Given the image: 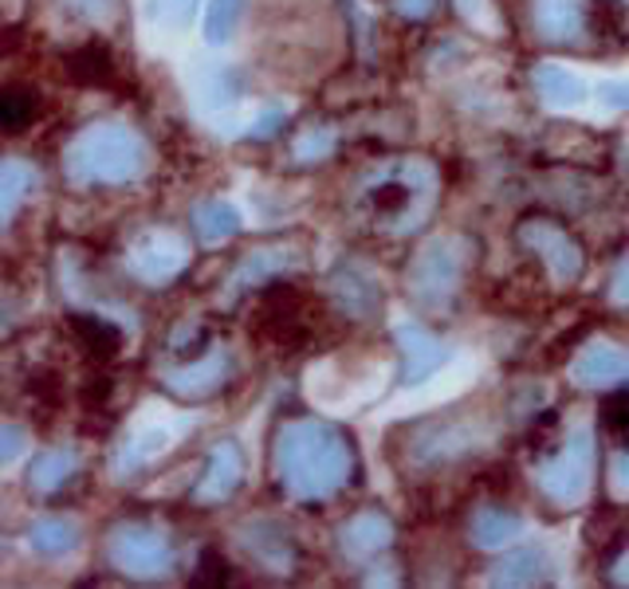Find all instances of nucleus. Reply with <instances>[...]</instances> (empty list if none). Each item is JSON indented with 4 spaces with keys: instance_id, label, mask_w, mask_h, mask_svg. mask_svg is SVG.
<instances>
[{
    "instance_id": "nucleus-1",
    "label": "nucleus",
    "mask_w": 629,
    "mask_h": 589,
    "mask_svg": "<svg viewBox=\"0 0 629 589\" xmlns=\"http://www.w3.org/2000/svg\"><path fill=\"white\" fill-rule=\"evenodd\" d=\"M276 475L296 500H327L351 480V445L334 425L291 420L276 432Z\"/></svg>"
},
{
    "instance_id": "nucleus-2",
    "label": "nucleus",
    "mask_w": 629,
    "mask_h": 589,
    "mask_svg": "<svg viewBox=\"0 0 629 589\" xmlns=\"http://www.w3.org/2000/svg\"><path fill=\"white\" fill-rule=\"evenodd\" d=\"M150 165V146L130 126L99 122L87 126L63 150V170L79 185H126L138 181Z\"/></svg>"
},
{
    "instance_id": "nucleus-3",
    "label": "nucleus",
    "mask_w": 629,
    "mask_h": 589,
    "mask_svg": "<svg viewBox=\"0 0 629 589\" xmlns=\"http://www.w3.org/2000/svg\"><path fill=\"white\" fill-rule=\"evenodd\" d=\"M433 196V173L417 161L386 165L382 173L359 189V208L374 224H394V228H417Z\"/></svg>"
},
{
    "instance_id": "nucleus-4",
    "label": "nucleus",
    "mask_w": 629,
    "mask_h": 589,
    "mask_svg": "<svg viewBox=\"0 0 629 589\" xmlns=\"http://www.w3.org/2000/svg\"><path fill=\"white\" fill-rule=\"evenodd\" d=\"M465 256L468 244L465 240H433L429 248L417 251V259L405 271V283L414 291L417 303L425 307H445L457 294L460 276H465Z\"/></svg>"
},
{
    "instance_id": "nucleus-5",
    "label": "nucleus",
    "mask_w": 629,
    "mask_h": 589,
    "mask_svg": "<svg viewBox=\"0 0 629 589\" xmlns=\"http://www.w3.org/2000/svg\"><path fill=\"white\" fill-rule=\"evenodd\" d=\"M590 475H594V437L590 429H578L575 437L558 448V456H551L547 464H540L535 483L558 507H575L586 500L590 491Z\"/></svg>"
},
{
    "instance_id": "nucleus-6",
    "label": "nucleus",
    "mask_w": 629,
    "mask_h": 589,
    "mask_svg": "<svg viewBox=\"0 0 629 589\" xmlns=\"http://www.w3.org/2000/svg\"><path fill=\"white\" fill-rule=\"evenodd\" d=\"M107 558L126 578H166L173 570V546L162 531L142 523H122L110 531Z\"/></svg>"
},
{
    "instance_id": "nucleus-7",
    "label": "nucleus",
    "mask_w": 629,
    "mask_h": 589,
    "mask_svg": "<svg viewBox=\"0 0 629 589\" xmlns=\"http://www.w3.org/2000/svg\"><path fill=\"white\" fill-rule=\"evenodd\" d=\"M520 244L531 256L543 259V268L558 279V283H575L583 276V248L575 236L558 228L555 221H523L520 224Z\"/></svg>"
},
{
    "instance_id": "nucleus-8",
    "label": "nucleus",
    "mask_w": 629,
    "mask_h": 589,
    "mask_svg": "<svg viewBox=\"0 0 629 589\" xmlns=\"http://www.w3.org/2000/svg\"><path fill=\"white\" fill-rule=\"evenodd\" d=\"M189 264V248L173 233H146L130 251V271L146 283H170Z\"/></svg>"
},
{
    "instance_id": "nucleus-9",
    "label": "nucleus",
    "mask_w": 629,
    "mask_h": 589,
    "mask_svg": "<svg viewBox=\"0 0 629 589\" xmlns=\"http://www.w3.org/2000/svg\"><path fill=\"white\" fill-rule=\"evenodd\" d=\"M233 377V357L225 350H213L205 357H193V366L173 370V374L162 377L166 393L181 397V401H205L213 393H221Z\"/></svg>"
},
{
    "instance_id": "nucleus-10",
    "label": "nucleus",
    "mask_w": 629,
    "mask_h": 589,
    "mask_svg": "<svg viewBox=\"0 0 629 589\" xmlns=\"http://www.w3.org/2000/svg\"><path fill=\"white\" fill-rule=\"evenodd\" d=\"M394 339L397 350H402V385H422L425 377H433L449 362V346L440 339H433L417 322H402L394 331Z\"/></svg>"
},
{
    "instance_id": "nucleus-11",
    "label": "nucleus",
    "mask_w": 629,
    "mask_h": 589,
    "mask_svg": "<svg viewBox=\"0 0 629 589\" xmlns=\"http://www.w3.org/2000/svg\"><path fill=\"white\" fill-rule=\"evenodd\" d=\"M241 475H244L241 448H236L233 440H221V445L213 448V456H209L201 483L193 488V503H198V507H209V503L228 500V495L241 488Z\"/></svg>"
},
{
    "instance_id": "nucleus-12",
    "label": "nucleus",
    "mask_w": 629,
    "mask_h": 589,
    "mask_svg": "<svg viewBox=\"0 0 629 589\" xmlns=\"http://www.w3.org/2000/svg\"><path fill=\"white\" fill-rule=\"evenodd\" d=\"M531 20H535V32L547 44H575L586 28H590L583 0H535Z\"/></svg>"
},
{
    "instance_id": "nucleus-13",
    "label": "nucleus",
    "mask_w": 629,
    "mask_h": 589,
    "mask_svg": "<svg viewBox=\"0 0 629 589\" xmlns=\"http://www.w3.org/2000/svg\"><path fill=\"white\" fill-rule=\"evenodd\" d=\"M244 550L256 558L260 566H268V570H291L296 566V543H291V535L284 527H276V523H252V527H244Z\"/></svg>"
},
{
    "instance_id": "nucleus-14",
    "label": "nucleus",
    "mask_w": 629,
    "mask_h": 589,
    "mask_svg": "<svg viewBox=\"0 0 629 589\" xmlns=\"http://www.w3.org/2000/svg\"><path fill=\"white\" fill-rule=\"evenodd\" d=\"M472 448H477L472 432L452 425V420H445V425H425V429H417L414 456L422 464H437V460H452V456H465L472 452Z\"/></svg>"
},
{
    "instance_id": "nucleus-15",
    "label": "nucleus",
    "mask_w": 629,
    "mask_h": 589,
    "mask_svg": "<svg viewBox=\"0 0 629 589\" xmlns=\"http://www.w3.org/2000/svg\"><path fill=\"white\" fill-rule=\"evenodd\" d=\"M342 538V550L354 554V558H370V554L386 550L394 543V523L386 515H377V511H362L354 515L347 527L339 531Z\"/></svg>"
},
{
    "instance_id": "nucleus-16",
    "label": "nucleus",
    "mask_w": 629,
    "mask_h": 589,
    "mask_svg": "<svg viewBox=\"0 0 629 589\" xmlns=\"http://www.w3.org/2000/svg\"><path fill=\"white\" fill-rule=\"evenodd\" d=\"M520 535H523V518L515 515V511L500 507V503L480 507L477 515H472V543H477L480 550H500V546H508Z\"/></svg>"
},
{
    "instance_id": "nucleus-17",
    "label": "nucleus",
    "mask_w": 629,
    "mask_h": 589,
    "mask_svg": "<svg viewBox=\"0 0 629 589\" xmlns=\"http://www.w3.org/2000/svg\"><path fill=\"white\" fill-rule=\"evenodd\" d=\"M629 377V357L614 346H590L575 362V382L578 385H610Z\"/></svg>"
},
{
    "instance_id": "nucleus-18",
    "label": "nucleus",
    "mask_w": 629,
    "mask_h": 589,
    "mask_svg": "<svg viewBox=\"0 0 629 589\" xmlns=\"http://www.w3.org/2000/svg\"><path fill=\"white\" fill-rule=\"evenodd\" d=\"M543 578H547V554L531 550V546L527 550L508 554V558L488 574L492 586H535V581H543Z\"/></svg>"
},
{
    "instance_id": "nucleus-19",
    "label": "nucleus",
    "mask_w": 629,
    "mask_h": 589,
    "mask_svg": "<svg viewBox=\"0 0 629 589\" xmlns=\"http://www.w3.org/2000/svg\"><path fill=\"white\" fill-rule=\"evenodd\" d=\"M75 468H79V456H75L72 448H52V452L32 460V468H28V488L60 491L63 483L75 475Z\"/></svg>"
},
{
    "instance_id": "nucleus-20",
    "label": "nucleus",
    "mask_w": 629,
    "mask_h": 589,
    "mask_svg": "<svg viewBox=\"0 0 629 589\" xmlns=\"http://www.w3.org/2000/svg\"><path fill=\"white\" fill-rule=\"evenodd\" d=\"M32 189H36V170L24 165L20 158L4 161V165H0V221L9 224L12 216H17L20 201H24Z\"/></svg>"
},
{
    "instance_id": "nucleus-21",
    "label": "nucleus",
    "mask_w": 629,
    "mask_h": 589,
    "mask_svg": "<svg viewBox=\"0 0 629 589\" xmlns=\"http://www.w3.org/2000/svg\"><path fill=\"white\" fill-rule=\"evenodd\" d=\"M193 224H198V236L205 244H221L241 233V213H236L228 201H205V205H198V213H193Z\"/></svg>"
},
{
    "instance_id": "nucleus-22",
    "label": "nucleus",
    "mask_w": 629,
    "mask_h": 589,
    "mask_svg": "<svg viewBox=\"0 0 629 589\" xmlns=\"http://www.w3.org/2000/svg\"><path fill=\"white\" fill-rule=\"evenodd\" d=\"M28 543H32L36 554H44V558H63V554H72L79 546V531L67 518H44V523H36V527L28 531Z\"/></svg>"
},
{
    "instance_id": "nucleus-23",
    "label": "nucleus",
    "mask_w": 629,
    "mask_h": 589,
    "mask_svg": "<svg viewBox=\"0 0 629 589\" xmlns=\"http://www.w3.org/2000/svg\"><path fill=\"white\" fill-rule=\"evenodd\" d=\"M535 87L543 90V98H551V103H566V107H575V103H583L586 98L583 79L571 75L566 67H558V63H543V67H535Z\"/></svg>"
},
{
    "instance_id": "nucleus-24",
    "label": "nucleus",
    "mask_w": 629,
    "mask_h": 589,
    "mask_svg": "<svg viewBox=\"0 0 629 589\" xmlns=\"http://www.w3.org/2000/svg\"><path fill=\"white\" fill-rule=\"evenodd\" d=\"M72 331L79 334V342L90 350V354H115L118 346H122V331H118L115 322L99 319V314H75L72 319Z\"/></svg>"
},
{
    "instance_id": "nucleus-25",
    "label": "nucleus",
    "mask_w": 629,
    "mask_h": 589,
    "mask_svg": "<svg viewBox=\"0 0 629 589\" xmlns=\"http://www.w3.org/2000/svg\"><path fill=\"white\" fill-rule=\"evenodd\" d=\"M279 268H288V256H284V251H256V256H248L241 268L233 271L228 294H241V291H248V287L264 283V279L276 276Z\"/></svg>"
},
{
    "instance_id": "nucleus-26",
    "label": "nucleus",
    "mask_w": 629,
    "mask_h": 589,
    "mask_svg": "<svg viewBox=\"0 0 629 589\" xmlns=\"http://www.w3.org/2000/svg\"><path fill=\"white\" fill-rule=\"evenodd\" d=\"M36 90L32 87H9L4 90V95H0V126H4V130H12V135H17V130H24L28 122H32V118H36Z\"/></svg>"
},
{
    "instance_id": "nucleus-27",
    "label": "nucleus",
    "mask_w": 629,
    "mask_h": 589,
    "mask_svg": "<svg viewBox=\"0 0 629 589\" xmlns=\"http://www.w3.org/2000/svg\"><path fill=\"white\" fill-rule=\"evenodd\" d=\"M198 87L209 107H228V103L241 98V75H236L233 67H205V72L198 75Z\"/></svg>"
},
{
    "instance_id": "nucleus-28",
    "label": "nucleus",
    "mask_w": 629,
    "mask_h": 589,
    "mask_svg": "<svg viewBox=\"0 0 629 589\" xmlns=\"http://www.w3.org/2000/svg\"><path fill=\"white\" fill-rule=\"evenodd\" d=\"M334 291H339V299H342V311L359 314V319L382 303V294L374 291V283H370V279H362V276H354V271H347V276L339 271V279H334Z\"/></svg>"
},
{
    "instance_id": "nucleus-29",
    "label": "nucleus",
    "mask_w": 629,
    "mask_h": 589,
    "mask_svg": "<svg viewBox=\"0 0 629 589\" xmlns=\"http://www.w3.org/2000/svg\"><path fill=\"white\" fill-rule=\"evenodd\" d=\"M244 17V0H213L205 12V40L209 44H228Z\"/></svg>"
},
{
    "instance_id": "nucleus-30",
    "label": "nucleus",
    "mask_w": 629,
    "mask_h": 589,
    "mask_svg": "<svg viewBox=\"0 0 629 589\" xmlns=\"http://www.w3.org/2000/svg\"><path fill=\"white\" fill-rule=\"evenodd\" d=\"M67 75H72L75 83H107L110 75H115V67H110V55L103 52V47H79V52L67 60Z\"/></svg>"
},
{
    "instance_id": "nucleus-31",
    "label": "nucleus",
    "mask_w": 629,
    "mask_h": 589,
    "mask_svg": "<svg viewBox=\"0 0 629 589\" xmlns=\"http://www.w3.org/2000/svg\"><path fill=\"white\" fill-rule=\"evenodd\" d=\"M162 445H166V437H162V432H146V437H138L135 445H126L122 452H118L115 472H118V475L138 472V468H142L153 452H162Z\"/></svg>"
},
{
    "instance_id": "nucleus-32",
    "label": "nucleus",
    "mask_w": 629,
    "mask_h": 589,
    "mask_svg": "<svg viewBox=\"0 0 629 589\" xmlns=\"http://www.w3.org/2000/svg\"><path fill=\"white\" fill-rule=\"evenodd\" d=\"M193 9H198V0H150L146 17L162 28H181V24H189Z\"/></svg>"
},
{
    "instance_id": "nucleus-33",
    "label": "nucleus",
    "mask_w": 629,
    "mask_h": 589,
    "mask_svg": "<svg viewBox=\"0 0 629 589\" xmlns=\"http://www.w3.org/2000/svg\"><path fill=\"white\" fill-rule=\"evenodd\" d=\"M331 150H334L331 130H307V135L296 142V158L299 161H319V158H327Z\"/></svg>"
},
{
    "instance_id": "nucleus-34",
    "label": "nucleus",
    "mask_w": 629,
    "mask_h": 589,
    "mask_svg": "<svg viewBox=\"0 0 629 589\" xmlns=\"http://www.w3.org/2000/svg\"><path fill=\"white\" fill-rule=\"evenodd\" d=\"M610 299H614V303H618V307H629V251L618 259V268H614Z\"/></svg>"
},
{
    "instance_id": "nucleus-35",
    "label": "nucleus",
    "mask_w": 629,
    "mask_h": 589,
    "mask_svg": "<svg viewBox=\"0 0 629 589\" xmlns=\"http://www.w3.org/2000/svg\"><path fill=\"white\" fill-rule=\"evenodd\" d=\"M598 98L614 110H629V83H598Z\"/></svg>"
},
{
    "instance_id": "nucleus-36",
    "label": "nucleus",
    "mask_w": 629,
    "mask_h": 589,
    "mask_svg": "<svg viewBox=\"0 0 629 589\" xmlns=\"http://www.w3.org/2000/svg\"><path fill=\"white\" fill-rule=\"evenodd\" d=\"M0 460H4V464H9V460H17L20 456V448H24V432L17 429V425H4V429H0Z\"/></svg>"
},
{
    "instance_id": "nucleus-37",
    "label": "nucleus",
    "mask_w": 629,
    "mask_h": 589,
    "mask_svg": "<svg viewBox=\"0 0 629 589\" xmlns=\"http://www.w3.org/2000/svg\"><path fill=\"white\" fill-rule=\"evenodd\" d=\"M606 420H610L614 429H626L629 425V393H614L610 401H606Z\"/></svg>"
},
{
    "instance_id": "nucleus-38",
    "label": "nucleus",
    "mask_w": 629,
    "mask_h": 589,
    "mask_svg": "<svg viewBox=\"0 0 629 589\" xmlns=\"http://www.w3.org/2000/svg\"><path fill=\"white\" fill-rule=\"evenodd\" d=\"M394 4H397V12H402V17L422 20V17H429V12H433V4H437V0H394Z\"/></svg>"
},
{
    "instance_id": "nucleus-39",
    "label": "nucleus",
    "mask_w": 629,
    "mask_h": 589,
    "mask_svg": "<svg viewBox=\"0 0 629 589\" xmlns=\"http://www.w3.org/2000/svg\"><path fill=\"white\" fill-rule=\"evenodd\" d=\"M276 126H284V110H268L260 122L252 126V138H271L276 135Z\"/></svg>"
},
{
    "instance_id": "nucleus-40",
    "label": "nucleus",
    "mask_w": 629,
    "mask_h": 589,
    "mask_svg": "<svg viewBox=\"0 0 629 589\" xmlns=\"http://www.w3.org/2000/svg\"><path fill=\"white\" fill-rule=\"evenodd\" d=\"M216 578H225V563H221L216 554H205V558H201V574L193 581H216Z\"/></svg>"
},
{
    "instance_id": "nucleus-41",
    "label": "nucleus",
    "mask_w": 629,
    "mask_h": 589,
    "mask_svg": "<svg viewBox=\"0 0 629 589\" xmlns=\"http://www.w3.org/2000/svg\"><path fill=\"white\" fill-rule=\"evenodd\" d=\"M614 488H618L621 495L629 491V456H618V460H614Z\"/></svg>"
},
{
    "instance_id": "nucleus-42",
    "label": "nucleus",
    "mask_w": 629,
    "mask_h": 589,
    "mask_svg": "<svg viewBox=\"0 0 629 589\" xmlns=\"http://www.w3.org/2000/svg\"><path fill=\"white\" fill-rule=\"evenodd\" d=\"M614 578H618V581H626V586H629V550H626V554H621V563H618V574H614Z\"/></svg>"
}]
</instances>
